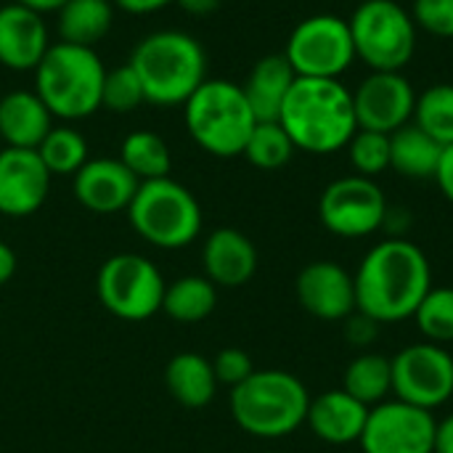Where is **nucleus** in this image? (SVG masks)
Returning <instances> with one entry per match:
<instances>
[{"label": "nucleus", "mask_w": 453, "mask_h": 453, "mask_svg": "<svg viewBox=\"0 0 453 453\" xmlns=\"http://www.w3.org/2000/svg\"><path fill=\"white\" fill-rule=\"evenodd\" d=\"M353 281L356 311L382 326L414 319L419 303L433 289V268L422 247L390 236L364 255Z\"/></svg>", "instance_id": "f257e3e1"}, {"label": "nucleus", "mask_w": 453, "mask_h": 453, "mask_svg": "<svg viewBox=\"0 0 453 453\" xmlns=\"http://www.w3.org/2000/svg\"><path fill=\"white\" fill-rule=\"evenodd\" d=\"M279 125L297 151L319 157L342 151L358 130L353 90L342 80L297 77L279 111Z\"/></svg>", "instance_id": "f03ea898"}, {"label": "nucleus", "mask_w": 453, "mask_h": 453, "mask_svg": "<svg viewBox=\"0 0 453 453\" xmlns=\"http://www.w3.org/2000/svg\"><path fill=\"white\" fill-rule=\"evenodd\" d=\"M143 85L146 104L183 106L207 80V53L202 42L180 29L146 35L127 61Z\"/></svg>", "instance_id": "7ed1b4c3"}, {"label": "nucleus", "mask_w": 453, "mask_h": 453, "mask_svg": "<svg viewBox=\"0 0 453 453\" xmlns=\"http://www.w3.org/2000/svg\"><path fill=\"white\" fill-rule=\"evenodd\" d=\"M311 409L308 388L289 372L263 369L231 390V417L252 438L276 441L297 433Z\"/></svg>", "instance_id": "20e7f679"}, {"label": "nucleus", "mask_w": 453, "mask_h": 453, "mask_svg": "<svg viewBox=\"0 0 453 453\" xmlns=\"http://www.w3.org/2000/svg\"><path fill=\"white\" fill-rule=\"evenodd\" d=\"M106 66L96 48L53 42L35 69V93L64 122H77L101 109Z\"/></svg>", "instance_id": "39448f33"}, {"label": "nucleus", "mask_w": 453, "mask_h": 453, "mask_svg": "<svg viewBox=\"0 0 453 453\" xmlns=\"http://www.w3.org/2000/svg\"><path fill=\"white\" fill-rule=\"evenodd\" d=\"M183 122L194 143L212 157H239L257 125L242 85L215 77L204 80L183 104Z\"/></svg>", "instance_id": "423d86ee"}, {"label": "nucleus", "mask_w": 453, "mask_h": 453, "mask_svg": "<svg viewBox=\"0 0 453 453\" xmlns=\"http://www.w3.org/2000/svg\"><path fill=\"white\" fill-rule=\"evenodd\" d=\"M133 231L159 250H183L202 234V207L178 180H143L127 207Z\"/></svg>", "instance_id": "0eeeda50"}, {"label": "nucleus", "mask_w": 453, "mask_h": 453, "mask_svg": "<svg viewBox=\"0 0 453 453\" xmlns=\"http://www.w3.org/2000/svg\"><path fill=\"white\" fill-rule=\"evenodd\" d=\"M356 61L372 72H403L417 53V21L395 0H364L348 19Z\"/></svg>", "instance_id": "6e6552de"}, {"label": "nucleus", "mask_w": 453, "mask_h": 453, "mask_svg": "<svg viewBox=\"0 0 453 453\" xmlns=\"http://www.w3.org/2000/svg\"><path fill=\"white\" fill-rule=\"evenodd\" d=\"M167 281L159 268L135 252L111 255L96 276L101 305L122 321H146L162 311Z\"/></svg>", "instance_id": "1a4fd4ad"}, {"label": "nucleus", "mask_w": 453, "mask_h": 453, "mask_svg": "<svg viewBox=\"0 0 453 453\" xmlns=\"http://www.w3.org/2000/svg\"><path fill=\"white\" fill-rule=\"evenodd\" d=\"M284 58L297 77L342 80V74L356 64L348 19L337 13H316L303 19L287 40Z\"/></svg>", "instance_id": "9d476101"}, {"label": "nucleus", "mask_w": 453, "mask_h": 453, "mask_svg": "<svg viewBox=\"0 0 453 453\" xmlns=\"http://www.w3.org/2000/svg\"><path fill=\"white\" fill-rule=\"evenodd\" d=\"M388 215L385 191L374 178L345 175L332 180L319 199L321 226L342 239H364L382 228Z\"/></svg>", "instance_id": "9b49d317"}, {"label": "nucleus", "mask_w": 453, "mask_h": 453, "mask_svg": "<svg viewBox=\"0 0 453 453\" xmlns=\"http://www.w3.org/2000/svg\"><path fill=\"white\" fill-rule=\"evenodd\" d=\"M393 364V393L398 401L435 411L453 395V356L435 342L403 348Z\"/></svg>", "instance_id": "f8f14e48"}, {"label": "nucleus", "mask_w": 453, "mask_h": 453, "mask_svg": "<svg viewBox=\"0 0 453 453\" xmlns=\"http://www.w3.org/2000/svg\"><path fill=\"white\" fill-rule=\"evenodd\" d=\"M435 433L433 411L395 398L372 406L358 443L364 453H435Z\"/></svg>", "instance_id": "ddd939ff"}, {"label": "nucleus", "mask_w": 453, "mask_h": 453, "mask_svg": "<svg viewBox=\"0 0 453 453\" xmlns=\"http://www.w3.org/2000/svg\"><path fill=\"white\" fill-rule=\"evenodd\" d=\"M417 96L403 72H369L353 90L356 122L361 130L393 135L414 119Z\"/></svg>", "instance_id": "4468645a"}, {"label": "nucleus", "mask_w": 453, "mask_h": 453, "mask_svg": "<svg viewBox=\"0 0 453 453\" xmlns=\"http://www.w3.org/2000/svg\"><path fill=\"white\" fill-rule=\"evenodd\" d=\"M50 178L37 149H0V215H35L48 199Z\"/></svg>", "instance_id": "2eb2a0df"}, {"label": "nucleus", "mask_w": 453, "mask_h": 453, "mask_svg": "<svg viewBox=\"0 0 453 453\" xmlns=\"http://www.w3.org/2000/svg\"><path fill=\"white\" fill-rule=\"evenodd\" d=\"M72 178L74 199L96 215H114L127 210L141 186V180L119 162V157L88 159Z\"/></svg>", "instance_id": "dca6fc26"}, {"label": "nucleus", "mask_w": 453, "mask_h": 453, "mask_svg": "<svg viewBox=\"0 0 453 453\" xmlns=\"http://www.w3.org/2000/svg\"><path fill=\"white\" fill-rule=\"evenodd\" d=\"M300 305L321 321H345L356 313V281L334 260H316L305 265L297 276Z\"/></svg>", "instance_id": "f3484780"}, {"label": "nucleus", "mask_w": 453, "mask_h": 453, "mask_svg": "<svg viewBox=\"0 0 453 453\" xmlns=\"http://www.w3.org/2000/svg\"><path fill=\"white\" fill-rule=\"evenodd\" d=\"M50 45L48 24L40 13L19 3L0 5V66L35 72Z\"/></svg>", "instance_id": "a211bd4d"}, {"label": "nucleus", "mask_w": 453, "mask_h": 453, "mask_svg": "<svg viewBox=\"0 0 453 453\" xmlns=\"http://www.w3.org/2000/svg\"><path fill=\"white\" fill-rule=\"evenodd\" d=\"M204 276L215 287L236 289L244 287L257 271V250L236 228H218L207 236L202 247Z\"/></svg>", "instance_id": "6ab92c4d"}, {"label": "nucleus", "mask_w": 453, "mask_h": 453, "mask_svg": "<svg viewBox=\"0 0 453 453\" xmlns=\"http://www.w3.org/2000/svg\"><path fill=\"white\" fill-rule=\"evenodd\" d=\"M369 411H372L369 406H364L361 401H356L350 393L340 388V390L321 393L319 398H311L305 425L319 441L332 446H348L361 441Z\"/></svg>", "instance_id": "aec40b11"}, {"label": "nucleus", "mask_w": 453, "mask_h": 453, "mask_svg": "<svg viewBox=\"0 0 453 453\" xmlns=\"http://www.w3.org/2000/svg\"><path fill=\"white\" fill-rule=\"evenodd\" d=\"M53 127V114L35 90H11L0 98V138L13 149H37Z\"/></svg>", "instance_id": "412c9836"}, {"label": "nucleus", "mask_w": 453, "mask_h": 453, "mask_svg": "<svg viewBox=\"0 0 453 453\" xmlns=\"http://www.w3.org/2000/svg\"><path fill=\"white\" fill-rule=\"evenodd\" d=\"M297 74L284 58V53L263 56L247 74L242 90L252 106L257 122H279V111L295 85Z\"/></svg>", "instance_id": "4be33fe9"}, {"label": "nucleus", "mask_w": 453, "mask_h": 453, "mask_svg": "<svg viewBox=\"0 0 453 453\" xmlns=\"http://www.w3.org/2000/svg\"><path fill=\"white\" fill-rule=\"evenodd\" d=\"M165 385L186 409H204L218 393L212 361L199 353H178L165 369Z\"/></svg>", "instance_id": "5701e85b"}, {"label": "nucleus", "mask_w": 453, "mask_h": 453, "mask_svg": "<svg viewBox=\"0 0 453 453\" xmlns=\"http://www.w3.org/2000/svg\"><path fill=\"white\" fill-rule=\"evenodd\" d=\"M114 24L111 0H69L56 13V32L61 42L96 48Z\"/></svg>", "instance_id": "b1692460"}, {"label": "nucleus", "mask_w": 453, "mask_h": 453, "mask_svg": "<svg viewBox=\"0 0 453 453\" xmlns=\"http://www.w3.org/2000/svg\"><path fill=\"white\" fill-rule=\"evenodd\" d=\"M443 146L430 138L419 125L409 122L390 135V167L403 178H435Z\"/></svg>", "instance_id": "393cba45"}, {"label": "nucleus", "mask_w": 453, "mask_h": 453, "mask_svg": "<svg viewBox=\"0 0 453 453\" xmlns=\"http://www.w3.org/2000/svg\"><path fill=\"white\" fill-rule=\"evenodd\" d=\"M218 305V287L207 276H180L165 289L162 311L178 324L204 321Z\"/></svg>", "instance_id": "a878e982"}, {"label": "nucleus", "mask_w": 453, "mask_h": 453, "mask_svg": "<svg viewBox=\"0 0 453 453\" xmlns=\"http://www.w3.org/2000/svg\"><path fill=\"white\" fill-rule=\"evenodd\" d=\"M342 390L350 393L364 406H377L393 393V364L388 356L380 353H361L356 356L345 374H342Z\"/></svg>", "instance_id": "bb28decb"}, {"label": "nucleus", "mask_w": 453, "mask_h": 453, "mask_svg": "<svg viewBox=\"0 0 453 453\" xmlns=\"http://www.w3.org/2000/svg\"><path fill=\"white\" fill-rule=\"evenodd\" d=\"M119 162L143 183V180L167 178L173 167V154L162 135L151 130H133L125 135L119 146Z\"/></svg>", "instance_id": "cd10ccee"}, {"label": "nucleus", "mask_w": 453, "mask_h": 453, "mask_svg": "<svg viewBox=\"0 0 453 453\" xmlns=\"http://www.w3.org/2000/svg\"><path fill=\"white\" fill-rule=\"evenodd\" d=\"M37 154L50 175H74L88 157V138L72 125H53L37 146Z\"/></svg>", "instance_id": "c85d7f7f"}, {"label": "nucleus", "mask_w": 453, "mask_h": 453, "mask_svg": "<svg viewBox=\"0 0 453 453\" xmlns=\"http://www.w3.org/2000/svg\"><path fill=\"white\" fill-rule=\"evenodd\" d=\"M414 125H419L441 146L453 143V85L438 82L417 96Z\"/></svg>", "instance_id": "c756f323"}, {"label": "nucleus", "mask_w": 453, "mask_h": 453, "mask_svg": "<svg viewBox=\"0 0 453 453\" xmlns=\"http://www.w3.org/2000/svg\"><path fill=\"white\" fill-rule=\"evenodd\" d=\"M295 143L287 135V130L279 122H257L247 146H244V157L250 165L260 167V170H281L292 154H295Z\"/></svg>", "instance_id": "7c9ffc66"}, {"label": "nucleus", "mask_w": 453, "mask_h": 453, "mask_svg": "<svg viewBox=\"0 0 453 453\" xmlns=\"http://www.w3.org/2000/svg\"><path fill=\"white\" fill-rule=\"evenodd\" d=\"M414 321L419 332L435 342L449 345L453 342V289L451 287H433L425 300L419 303Z\"/></svg>", "instance_id": "2f4dec72"}, {"label": "nucleus", "mask_w": 453, "mask_h": 453, "mask_svg": "<svg viewBox=\"0 0 453 453\" xmlns=\"http://www.w3.org/2000/svg\"><path fill=\"white\" fill-rule=\"evenodd\" d=\"M350 165L356 167V175L374 178L390 170V135L377 130H356V135L348 143Z\"/></svg>", "instance_id": "473e14b6"}, {"label": "nucleus", "mask_w": 453, "mask_h": 453, "mask_svg": "<svg viewBox=\"0 0 453 453\" xmlns=\"http://www.w3.org/2000/svg\"><path fill=\"white\" fill-rule=\"evenodd\" d=\"M141 104H146V96H143V85H141L138 74L133 72V66L122 64L117 69H109L106 80H104L101 106L109 111H117V114H130Z\"/></svg>", "instance_id": "72a5a7b5"}, {"label": "nucleus", "mask_w": 453, "mask_h": 453, "mask_svg": "<svg viewBox=\"0 0 453 453\" xmlns=\"http://www.w3.org/2000/svg\"><path fill=\"white\" fill-rule=\"evenodd\" d=\"M411 16L419 29L453 40V0H414Z\"/></svg>", "instance_id": "f704fd0d"}, {"label": "nucleus", "mask_w": 453, "mask_h": 453, "mask_svg": "<svg viewBox=\"0 0 453 453\" xmlns=\"http://www.w3.org/2000/svg\"><path fill=\"white\" fill-rule=\"evenodd\" d=\"M212 369H215V377H218V385H226V388H236L242 385L244 380L252 377L255 366H252V358L242 350V348H226L215 356L212 361Z\"/></svg>", "instance_id": "c9c22d12"}, {"label": "nucleus", "mask_w": 453, "mask_h": 453, "mask_svg": "<svg viewBox=\"0 0 453 453\" xmlns=\"http://www.w3.org/2000/svg\"><path fill=\"white\" fill-rule=\"evenodd\" d=\"M377 334H380V324L374 321V319H369V316H364V313H350L348 319H345V340L350 342V345H356V348H369L374 340H377Z\"/></svg>", "instance_id": "e433bc0d"}, {"label": "nucleus", "mask_w": 453, "mask_h": 453, "mask_svg": "<svg viewBox=\"0 0 453 453\" xmlns=\"http://www.w3.org/2000/svg\"><path fill=\"white\" fill-rule=\"evenodd\" d=\"M435 183H438V188L443 191V196L453 204V143L451 146H443L441 165H438V170H435Z\"/></svg>", "instance_id": "4c0bfd02"}, {"label": "nucleus", "mask_w": 453, "mask_h": 453, "mask_svg": "<svg viewBox=\"0 0 453 453\" xmlns=\"http://www.w3.org/2000/svg\"><path fill=\"white\" fill-rule=\"evenodd\" d=\"M111 3H114L117 8L127 11V13L143 16V13L159 11V8H165V5H170V3H175V0H111Z\"/></svg>", "instance_id": "58836bf2"}, {"label": "nucleus", "mask_w": 453, "mask_h": 453, "mask_svg": "<svg viewBox=\"0 0 453 453\" xmlns=\"http://www.w3.org/2000/svg\"><path fill=\"white\" fill-rule=\"evenodd\" d=\"M435 453H453V414L438 422L435 433Z\"/></svg>", "instance_id": "ea45409f"}, {"label": "nucleus", "mask_w": 453, "mask_h": 453, "mask_svg": "<svg viewBox=\"0 0 453 453\" xmlns=\"http://www.w3.org/2000/svg\"><path fill=\"white\" fill-rule=\"evenodd\" d=\"M13 273H16V252L5 242H0V287L8 284Z\"/></svg>", "instance_id": "a19ab883"}, {"label": "nucleus", "mask_w": 453, "mask_h": 453, "mask_svg": "<svg viewBox=\"0 0 453 453\" xmlns=\"http://www.w3.org/2000/svg\"><path fill=\"white\" fill-rule=\"evenodd\" d=\"M13 3H19V5H24V8H29V11L45 16V13H58L69 0H13Z\"/></svg>", "instance_id": "79ce46f5"}, {"label": "nucleus", "mask_w": 453, "mask_h": 453, "mask_svg": "<svg viewBox=\"0 0 453 453\" xmlns=\"http://www.w3.org/2000/svg\"><path fill=\"white\" fill-rule=\"evenodd\" d=\"M175 3H178L183 11L202 16V13H210L212 8H218V3H220V0H175Z\"/></svg>", "instance_id": "37998d69"}, {"label": "nucleus", "mask_w": 453, "mask_h": 453, "mask_svg": "<svg viewBox=\"0 0 453 453\" xmlns=\"http://www.w3.org/2000/svg\"><path fill=\"white\" fill-rule=\"evenodd\" d=\"M265 453H273V451H265Z\"/></svg>", "instance_id": "c03bdc74"}]
</instances>
